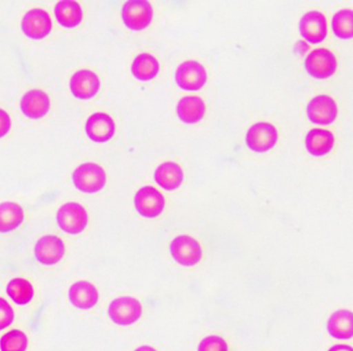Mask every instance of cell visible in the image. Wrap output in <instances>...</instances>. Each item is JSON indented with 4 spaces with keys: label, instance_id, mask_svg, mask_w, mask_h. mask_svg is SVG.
<instances>
[{
    "label": "cell",
    "instance_id": "27",
    "mask_svg": "<svg viewBox=\"0 0 353 351\" xmlns=\"http://www.w3.org/2000/svg\"><path fill=\"white\" fill-rule=\"evenodd\" d=\"M28 337L21 330L9 331L0 339V350L1 351H26L28 348Z\"/></svg>",
    "mask_w": 353,
    "mask_h": 351
},
{
    "label": "cell",
    "instance_id": "31",
    "mask_svg": "<svg viewBox=\"0 0 353 351\" xmlns=\"http://www.w3.org/2000/svg\"><path fill=\"white\" fill-rule=\"evenodd\" d=\"M328 351H353V347L349 345H335L331 347Z\"/></svg>",
    "mask_w": 353,
    "mask_h": 351
},
{
    "label": "cell",
    "instance_id": "13",
    "mask_svg": "<svg viewBox=\"0 0 353 351\" xmlns=\"http://www.w3.org/2000/svg\"><path fill=\"white\" fill-rule=\"evenodd\" d=\"M299 32L308 43H323L327 36V21L324 14L319 11L305 14L299 21Z\"/></svg>",
    "mask_w": 353,
    "mask_h": 351
},
{
    "label": "cell",
    "instance_id": "10",
    "mask_svg": "<svg viewBox=\"0 0 353 351\" xmlns=\"http://www.w3.org/2000/svg\"><path fill=\"white\" fill-rule=\"evenodd\" d=\"M134 207L137 211L148 219H154L163 212L165 198L156 188L146 186L138 190L134 195Z\"/></svg>",
    "mask_w": 353,
    "mask_h": 351
},
{
    "label": "cell",
    "instance_id": "19",
    "mask_svg": "<svg viewBox=\"0 0 353 351\" xmlns=\"http://www.w3.org/2000/svg\"><path fill=\"white\" fill-rule=\"evenodd\" d=\"M154 180L160 187L172 191L182 185L184 180L183 170L176 162H163L157 168Z\"/></svg>",
    "mask_w": 353,
    "mask_h": 351
},
{
    "label": "cell",
    "instance_id": "1",
    "mask_svg": "<svg viewBox=\"0 0 353 351\" xmlns=\"http://www.w3.org/2000/svg\"><path fill=\"white\" fill-rule=\"evenodd\" d=\"M73 184L79 191L95 193L106 185L107 176L100 164L85 162L79 164L72 173Z\"/></svg>",
    "mask_w": 353,
    "mask_h": 351
},
{
    "label": "cell",
    "instance_id": "4",
    "mask_svg": "<svg viewBox=\"0 0 353 351\" xmlns=\"http://www.w3.org/2000/svg\"><path fill=\"white\" fill-rule=\"evenodd\" d=\"M170 255L180 265L192 267L201 261L203 251L197 240L190 235H179L170 243Z\"/></svg>",
    "mask_w": 353,
    "mask_h": 351
},
{
    "label": "cell",
    "instance_id": "7",
    "mask_svg": "<svg viewBox=\"0 0 353 351\" xmlns=\"http://www.w3.org/2000/svg\"><path fill=\"white\" fill-rule=\"evenodd\" d=\"M279 140V131L270 123H256L248 130L245 144L252 151L267 152L274 148Z\"/></svg>",
    "mask_w": 353,
    "mask_h": 351
},
{
    "label": "cell",
    "instance_id": "32",
    "mask_svg": "<svg viewBox=\"0 0 353 351\" xmlns=\"http://www.w3.org/2000/svg\"><path fill=\"white\" fill-rule=\"evenodd\" d=\"M134 351H157L156 349L154 348V347L152 346H148V345H145V346H141L139 347V348H137Z\"/></svg>",
    "mask_w": 353,
    "mask_h": 351
},
{
    "label": "cell",
    "instance_id": "3",
    "mask_svg": "<svg viewBox=\"0 0 353 351\" xmlns=\"http://www.w3.org/2000/svg\"><path fill=\"white\" fill-rule=\"evenodd\" d=\"M59 227L69 234H79L88 225V213L79 203L63 204L57 213Z\"/></svg>",
    "mask_w": 353,
    "mask_h": 351
},
{
    "label": "cell",
    "instance_id": "20",
    "mask_svg": "<svg viewBox=\"0 0 353 351\" xmlns=\"http://www.w3.org/2000/svg\"><path fill=\"white\" fill-rule=\"evenodd\" d=\"M305 145H306L307 151L311 156L316 158L324 156L332 150L334 146V136L328 130L312 129L307 134Z\"/></svg>",
    "mask_w": 353,
    "mask_h": 351
},
{
    "label": "cell",
    "instance_id": "28",
    "mask_svg": "<svg viewBox=\"0 0 353 351\" xmlns=\"http://www.w3.org/2000/svg\"><path fill=\"white\" fill-rule=\"evenodd\" d=\"M198 351H229V345L221 337L210 336L199 343Z\"/></svg>",
    "mask_w": 353,
    "mask_h": 351
},
{
    "label": "cell",
    "instance_id": "9",
    "mask_svg": "<svg viewBox=\"0 0 353 351\" xmlns=\"http://www.w3.org/2000/svg\"><path fill=\"white\" fill-rule=\"evenodd\" d=\"M338 114L336 103L329 95H317L307 106V115L312 124L328 126L336 120Z\"/></svg>",
    "mask_w": 353,
    "mask_h": 351
},
{
    "label": "cell",
    "instance_id": "25",
    "mask_svg": "<svg viewBox=\"0 0 353 351\" xmlns=\"http://www.w3.org/2000/svg\"><path fill=\"white\" fill-rule=\"evenodd\" d=\"M7 295L17 305H27L35 295L34 287L23 277H15L7 285Z\"/></svg>",
    "mask_w": 353,
    "mask_h": 351
},
{
    "label": "cell",
    "instance_id": "24",
    "mask_svg": "<svg viewBox=\"0 0 353 351\" xmlns=\"http://www.w3.org/2000/svg\"><path fill=\"white\" fill-rule=\"evenodd\" d=\"M160 71V63L154 55L142 53L134 58L132 73L138 81H148L154 79Z\"/></svg>",
    "mask_w": 353,
    "mask_h": 351
},
{
    "label": "cell",
    "instance_id": "16",
    "mask_svg": "<svg viewBox=\"0 0 353 351\" xmlns=\"http://www.w3.org/2000/svg\"><path fill=\"white\" fill-rule=\"evenodd\" d=\"M69 301L75 308L89 310L99 302V291L90 281H79L69 288Z\"/></svg>",
    "mask_w": 353,
    "mask_h": 351
},
{
    "label": "cell",
    "instance_id": "8",
    "mask_svg": "<svg viewBox=\"0 0 353 351\" xmlns=\"http://www.w3.org/2000/svg\"><path fill=\"white\" fill-rule=\"evenodd\" d=\"M176 83L182 90L198 91L203 88L208 79L205 68L195 61H188L178 67Z\"/></svg>",
    "mask_w": 353,
    "mask_h": 351
},
{
    "label": "cell",
    "instance_id": "17",
    "mask_svg": "<svg viewBox=\"0 0 353 351\" xmlns=\"http://www.w3.org/2000/svg\"><path fill=\"white\" fill-rule=\"evenodd\" d=\"M50 98L47 93L41 90H30L23 95L21 109L29 118H41L50 110Z\"/></svg>",
    "mask_w": 353,
    "mask_h": 351
},
{
    "label": "cell",
    "instance_id": "2",
    "mask_svg": "<svg viewBox=\"0 0 353 351\" xmlns=\"http://www.w3.org/2000/svg\"><path fill=\"white\" fill-rule=\"evenodd\" d=\"M109 319L120 326H130L140 320L143 307L140 301L132 297H119L109 304Z\"/></svg>",
    "mask_w": 353,
    "mask_h": 351
},
{
    "label": "cell",
    "instance_id": "18",
    "mask_svg": "<svg viewBox=\"0 0 353 351\" xmlns=\"http://www.w3.org/2000/svg\"><path fill=\"white\" fill-rule=\"evenodd\" d=\"M327 330L332 338L349 340L353 338V312L347 309L335 311L327 322Z\"/></svg>",
    "mask_w": 353,
    "mask_h": 351
},
{
    "label": "cell",
    "instance_id": "6",
    "mask_svg": "<svg viewBox=\"0 0 353 351\" xmlns=\"http://www.w3.org/2000/svg\"><path fill=\"white\" fill-rule=\"evenodd\" d=\"M123 21L132 31H142L152 21V8L146 0H130L122 9Z\"/></svg>",
    "mask_w": 353,
    "mask_h": 351
},
{
    "label": "cell",
    "instance_id": "14",
    "mask_svg": "<svg viewBox=\"0 0 353 351\" xmlns=\"http://www.w3.org/2000/svg\"><path fill=\"white\" fill-rule=\"evenodd\" d=\"M69 86L73 96L82 100H87L98 94L101 81L94 72L84 69L77 71L72 75Z\"/></svg>",
    "mask_w": 353,
    "mask_h": 351
},
{
    "label": "cell",
    "instance_id": "5",
    "mask_svg": "<svg viewBox=\"0 0 353 351\" xmlns=\"http://www.w3.org/2000/svg\"><path fill=\"white\" fill-rule=\"evenodd\" d=\"M305 69L310 76L326 79L334 75L338 70V59L327 49H316L305 59Z\"/></svg>",
    "mask_w": 353,
    "mask_h": 351
},
{
    "label": "cell",
    "instance_id": "30",
    "mask_svg": "<svg viewBox=\"0 0 353 351\" xmlns=\"http://www.w3.org/2000/svg\"><path fill=\"white\" fill-rule=\"evenodd\" d=\"M11 117L5 110L0 109V138L7 136L11 130Z\"/></svg>",
    "mask_w": 353,
    "mask_h": 351
},
{
    "label": "cell",
    "instance_id": "23",
    "mask_svg": "<svg viewBox=\"0 0 353 351\" xmlns=\"http://www.w3.org/2000/svg\"><path fill=\"white\" fill-rule=\"evenodd\" d=\"M55 17L65 28H75L83 19L81 6L73 0H61L55 6Z\"/></svg>",
    "mask_w": 353,
    "mask_h": 351
},
{
    "label": "cell",
    "instance_id": "12",
    "mask_svg": "<svg viewBox=\"0 0 353 351\" xmlns=\"http://www.w3.org/2000/svg\"><path fill=\"white\" fill-rule=\"evenodd\" d=\"M21 29L31 39H41L50 34L52 21L45 10L33 9L26 14L21 21Z\"/></svg>",
    "mask_w": 353,
    "mask_h": 351
},
{
    "label": "cell",
    "instance_id": "26",
    "mask_svg": "<svg viewBox=\"0 0 353 351\" xmlns=\"http://www.w3.org/2000/svg\"><path fill=\"white\" fill-rule=\"evenodd\" d=\"M332 31L341 39H353V10H341L332 17Z\"/></svg>",
    "mask_w": 353,
    "mask_h": 351
},
{
    "label": "cell",
    "instance_id": "22",
    "mask_svg": "<svg viewBox=\"0 0 353 351\" xmlns=\"http://www.w3.org/2000/svg\"><path fill=\"white\" fill-rule=\"evenodd\" d=\"M25 220V212L19 204L6 202L0 204V232L8 233L17 229Z\"/></svg>",
    "mask_w": 353,
    "mask_h": 351
},
{
    "label": "cell",
    "instance_id": "29",
    "mask_svg": "<svg viewBox=\"0 0 353 351\" xmlns=\"http://www.w3.org/2000/svg\"><path fill=\"white\" fill-rule=\"evenodd\" d=\"M14 317L15 315L11 305L5 299L0 297V330L11 326Z\"/></svg>",
    "mask_w": 353,
    "mask_h": 351
},
{
    "label": "cell",
    "instance_id": "21",
    "mask_svg": "<svg viewBox=\"0 0 353 351\" xmlns=\"http://www.w3.org/2000/svg\"><path fill=\"white\" fill-rule=\"evenodd\" d=\"M206 106L200 97L185 96L176 105V114L185 124H197L203 118Z\"/></svg>",
    "mask_w": 353,
    "mask_h": 351
},
{
    "label": "cell",
    "instance_id": "15",
    "mask_svg": "<svg viewBox=\"0 0 353 351\" xmlns=\"http://www.w3.org/2000/svg\"><path fill=\"white\" fill-rule=\"evenodd\" d=\"M116 124L106 113H94L86 120V134L95 142H106L114 138Z\"/></svg>",
    "mask_w": 353,
    "mask_h": 351
},
{
    "label": "cell",
    "instance_id": "11",
    "mask_svg": "<svg viewBox=\"0 0 353 351\" xmlns=\"http://www.w3.org/2000/svg\"><path fill=\"white\" fill-rule=\"evenodd\" d=\"M66 253V245L57 235H43L35 244L34 255L43 265H57Z\"/></svg>",
    "mask_w": 353,
    "mask_h": 351
}]
</instances>
